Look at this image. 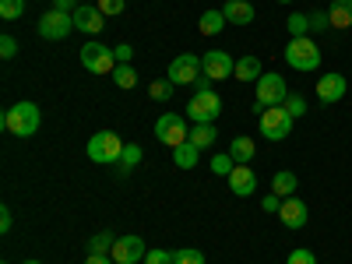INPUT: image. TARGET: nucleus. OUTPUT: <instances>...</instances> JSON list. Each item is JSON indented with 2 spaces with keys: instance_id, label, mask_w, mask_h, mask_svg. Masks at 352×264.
Masks as SVG:
<instances>
[{
  "instance_id": "f257e3e1",
  "label": "nucleus",
  "mask_w": 352,
  "mask_h": 264,
  "mask_svg": "<svg viewBox=\"0 0 352 264\" xmlns=\"http://www.w3.org/2000/svg\"><path fill=\"white\" fill-rule=\"evenodd\" d=\"M0 124H4V131H8V134H14V138H32V134L39 131V124H43V113H39V106H36V102L21 99V102H14V106H8V109H4Z\"/></svg>"
},
{
  "instance_id": "f03ea898",
  "label": "nucleus",
  "mask_w": 352,
  "mask_h": 264,
  "mask_svg": "<svg viewBox=\"0 0 352 264\" xmlns=\"http://www.w3.org/2000/svg\"><path fill=\"white\" fill-rule=\"evenodd\" d=\"M289 96H292V92H289V85H285V78H282L278 71L261 74L257 85H254V106H250V109L261 116L264 109H272V106H285Z\"/></svg>"
},
{
  "instance_id": "7ed1b4c3",
  "label": "nucleus",
  "mask_w": 352,
  "mask_h": 264,
  "mask_svg": "<svg viewBox=\"0 0 352 264\" xmlns=\"http://www.w3.org/2000/svg\"><path fill=\"white\" fill-rule=\"evenodd\" d=\"M285 64H289L292 71H300V74L317 71V67H320V46H317L310 36L289 39V46H285Z\"/></svg>"
},
{
  "instance_id": "20e7f679",
  "label": "nucleus",
  "mask_w": 352,
  "mask_h": 264,
  "mask_svg": "<svg viewBox=\"0 0 352 264\" xmlns=\"http://www.w3.org/2000/svg\"><path fill=\"white\" fill-rule=\"evenodd\" d=\"M85 152L99 166H113V162H120V155H124V141H120V134H113V131H99V134L88 138Z\"/></svg>"
},
{
  "instance_id": "39448f33",
  "label": "nucleus",
  "mask_w": 352,
  "mask_h": 264,
  "mask_svg": "<svg viewBox=\"0 0 352 264\" xmlns=\"http://www.w3.org/2000/svg\"><path fill=\"white\" fill-rule=\"evenodd\" d=\"M81 67L85 71H92V74H113L116 71V56H113V50H106L102 43H85L81 46Z\"/></svg>"
},
{
  "instance_id": "423d86ee",
  "label": "nucleus",
  "mask_w": 352,
  "mask_h": 264,
  "mask_svg": "<svg viewBox=\"0 0 352 264\" xmlns=\"http://www.w3.org/2000/svg\"><path fill=\"white\" fill-rule=\"evenodd\" d=\"M261 134L268 138V141H285L289 134H292V116H289V109L285 106H272V109H264L261 116Z\"/></svg>"
},
{
  "instance_id": "0eeeda50",
  "label": "nucleus",
  "mask_w": 352,
  "mask_h": 264,
  "mask_svg": "<svg viewBox=\"0 0 352 264\" xmlns=\"http://www.w3.org/2000/svg\"><path fill=\"white\" fill-rule=\"evenodd\" d=\"M219 113H222V96H219V92H197V96L187 102L190 124H215Z\"/></svg>"
},
{
  "instance_id": "6e6552de",
  "label": "nucleus",
  "mask_w": 352,
  "mask_h": 264,
  "mask_svg": "<svg viewBox=\"0 0 352 264\" xmlns=\"http://www.w3.org/2000/svg\"><path fill=\"white\" fill-rule=\"evenodd\" d=\"M155 138H159L162 144H169V148L184 144V141L190 138V131H187V116H180V113H162L159 120H155Z\"/></svg>"
},
{
  "instance_id": "1a4fd4ad",
  "label": "nucleus",
  "mask_w": 352,
  "mask_h": 264,
  "mask_svg": "<svg viewBox=\"0 0 352 264\" xmlns=\"http://www.w3.org/2000/svg\"><path fill=\"white\" fill-rule=\"evenodd\" d=\"M71 32H74V14H67V11L50 8V11L39 18V36H43V39L60 43V39H67Z\"/></svg>"
},
{
  "instance_id": "9d476101",
  "label": "nucleus",
  "mask_w": 352,
  "mask_h": 264,
  "mask_svg": "<svg viewBox=\"0 0 352 264\" xmlns=\"http://www.w3.org/2000/svg\"><path fill=\"white\" fill-rule=\"evenodd\" d=\"M201 74H204V71H201V56H194V53L173 56V60H169V71H166V78H169L173 85H194Z\"/></svg>"
},
{
  "instance_id": "9b49d317",
  "label": "nucleus",
  "mask_w": 352,
  "mask_h": 264,
  "mask_svg": "<svg viewBox=\"0 0 352 264\" xmlns=\"http://www.w3.org/2000/svg\"><path fill=\"white\" fill-rule=\"evenodd\" d=\"M201 71L212 81H226V78H232V71H236V60H232L226 50H208L201 56Z\"/></svg>"
},
{
  "instance_id": "f8f14e48",
  "label": "nucleus",
  "mask_w": 352,
  "mask_h": 264,
  "mask_svg": "<svg viewBox=\"0 0 352 264\" xmlns=\"http://www.w3.org/2000/svg\"><path fill=\"white\" fill-rule=\"evenodd\" d=\"M109 257L116 261V264H138V261H144L148 257V247H144V240L141 236H120L113 243V250H109Z\"/></svg>"
},
{
  "instance_id": "ddd939ff",
  "label": "nucleus",
  "mask_w": 352,
  "mask_h": 264,
  "mask_svg": "<svg viewBox=\"0 0 352 264\" xmlns=\"http://www.w3.org/2000/svg\"><path fill=\"white\" fill-rule=\"evenodd\" d=\"M345 92H349V85H345V78L338 71H328V74L317 78V99L324 106H335L338 99H345Z\"/></svg>"
},
{
  "instance_id": "4468645a",
  "label": "nucleus",
  "mask_w": 352,
  "mask_h": 264,
  "mask_svg": "<svg viewBox=\"0 0 352 264\" xmlns=\"http://www.w3.org/2000/svg\"><path fill=\"white\" fill-rule=\"evenodd\" d=\"M278 219H282V226H285V229H303V226H307V219H310V212H307V204H303L296 194H292V197H285V201H282Z\"/></svg>"
},
{
  "instance_id": "2eb2a0df",
  "label": "nucleus",
  "mask_w": 352,
  "mask_h": 264,
  "mask_svg": "<svg viewBox=\"0 0 352 264\" xmlns=\"http://www.w3.org/2000/svg\"><path fill=\"white\" fill-rule=\"evenodd\" d=\"M102 25H106V14L99 8H92V4H81L74 11V28H78V32H85V36H99Z\"/></svg>"
},
{
  "instance_id": "dca6fc26",
  "label": "nucleus",
  "mask_w": 352,
  "mask_h": 264,
  "mask_svg": "<svg viewBox=\"0 0 352 264\" xmlns=\"http://www.w3.org/2000/svg\"><path fill=\"white\" fill-rule=\"evenodd\" d=\"M226 180H229V190L236 194V197H250L257 190V173L250 166H236V169L226 176Z\"/></svg>"
},
{
  "instance_id": "f3484780",
  "label": "nucleus",
  "mask_w": 352,
  "mask_h": 264,
  "mask_svg": "<svg viewBox=\"0 0 352 264\" xmlns=\"http://www.w3.org/2000/svg\"><path fill=\"white\" fill-rule=\"evenodd\" d=\"M222 14H226L229 25H250L254 21V4L250 0H226Z\"/></svg>"
},
{
  "instance_id": "a211bd4d",
  "label": "nucleus",
  "mask_w": 352,
  "mask_h": 264,
  "mask_svg": "<svg viewBox=\"0 0 352 264\" xmlns=\"http://www.w3.org/2000/svg\"><path fill=\"white\" fill-rule=\"evenodd\" d=\"M229 155L236 159L240 166H247V162L257 155V144H254V138H247V134H236V138L229 141Z\"/></svg>"
},
{
  "instance_id": "6ab92c4d",
  "label": "nucleus",
  "mask_w": 352,
  "mask_h": 264,
  "mask_svg": "<svg viewBox=\"0 0 352 264\" xmlns=\"http://www.w3.org/2000/svg\"><path fill=\"white\" fill-rule=\"evenodd\" d=\"M296 187H300V180H296V173H292V169H278L272 176V194H278L282 201L296 194Z\"/></svg>"
},
{
  "instance_id": "aec40b11",
  "label": "nucleus",
  "mask_w": 352,
  "mask_h": 264,
  "mask_svg": "<svg viewBox=\"0 0 352 264\" xmlns=\"http://www.w3.org/2000/svg\"><path fill=\"white\" fill-rule=\"evenodd\" d=\"M197 159H201V148H197V144L187 138L184 144H176V148H173V162L176 166H180V169H194L197 166Z\"/></svg>"
},
{
  "instance_id": "412c9836",
  "label": "nucleus",
  "mask_w": 352,
  "mask_h": 264,
  "mask_svg": "<svg viewBox=\"0 0 352 264\" xmlns=\"http://www.w3.org/2000/svg\"><path fill=\"white\" fill-rule=\"evenodd\" d=\"M261 74H264V67H261L257 56H240V60H236V71H232V78H236V81H250V85H257Z\"/></svg>"
},
{
  "instance_id": "4be33fe9",
  "label": "nucleus",
  "mask_w": 352,
  "mask_h": 264,
  "mask_svg": "<svg viewBox=\"0 0 352 264\" xmlns=\"http://www.w3.org/2000/svg\"><path fill=\"white\" fill-rule=\"evenodd\" d=\"M328 18H331V28H352V0H331Z\"/></svg>"
},
{
  "instance_id": "5701e85b",
  "label": "nucleus",
  "mask_w": 352,
  "mask_h": 264,
  "mask_svg": "<svg viewBox=\"0 0 352 264\" xmlns=\"http://www.w3.org/2000/svg\"><path fill=\"white\" fill-rule=\"evenodd\" d=\"M226 25H229V21H226V14H222V11H204V14L197 18V28H201V36H219Z\"/></svg>"
},
{
  "instance_id": "b1692460",
  "label": "nucleus",
  "mask_w": 352,
  "mask_h": 264,
  "mask_svg": "<svg viewBox=\"0 0 352 264\" xmlns=\"http://www.w3.org/2000/svg\"><path fill=\"white\" fill-rule=\"evenodd\" d=\"M215 138H219L215 124H194V127H190V141L197 144V148H208V144H215Z\"/></svg>"
},
{
  "instance_id": "393cba45",
  "label": "nucleus",
  "mask_w": 352,
  "mask_h": 264,
  "mask_svg": "<svg viewBox=\"0 0 352 264\" xmlns=\"http://www.w3.org/2000/svg\"><path fill=\"white\" fill-rule=\"evenodd\" d=\"M285 28H289V36L292 39H303V36H310V14H289L285 18Z\"/></svg>"
},
{
  "instance_id": "a878e982",
  "label": "nucleus",
  "mask_w": 352,
  "mask_h": 264,
  "mask_svg": "<svg viewBox=\"0 0 352 264\" xmlns=\"http://www.w3.org/2000/svg\"><path fill=\"white\" fill-rule=\"evenodd\" d=\"M113 81H116V88H134L138 85V71L131 67V64H116V71H113Z\"/></svg>"
},
{
  "instance_id": "bb28decb",
  "label": "nucleus",
  "mask_w": 352,
  "mask_h": 264,
  "mask_svg": "<svg viewBox=\"0 0 352 264\" xmlns=\"http://www.w3.org/2000/svg\"><path fill=\"white\" fill-rule=\"evenodd\" d=\"M113 243H116V236H113L109 229H106V232H96V236L88 240V254H109Z\"/></svg>"
},
{
  "instance_id": "cd10ccee",
  "label": "nucleus",
  "mask_w": 352,
  "mask_h": 264,
  "mask_svg": "<svg viewBox=\"0 0 352 264\" xmlns=\"http://www.w3.org/2000/svg\"><path fill=\"white\" fill-rule=\"evenodd\" d=\"M236 166H240V162H236V159H232L229 152H219V155H215V159L208 162V169H212L215 176H229V173H232V169H236Z\"/></svg>"
},
{
  "instance_id": "c85d7f7f",
  "label": "nucleus",
  "mask_w": 352,
  "mask_h": 264,
  "mask_svg": "<svg viewBox=\"0 0 352 264\" xmlns=\"http://www.w3.org/2000/svg\"><path fill=\"white\" fill-rule=\"evenodd\" d=\"M173 88H176V85H173L169 78H159V81H152L148 96H152L155 102H169V99H173Z\"/></svg>"
},
{
  "instance_id": "c756f323",
  "label": "nucleus",
  "mask_w": 352,
  "mask_h": 264,
  "mask_svg": "<svg viewBox=\"0 0 352 264\" xmlns=\"http://www.w3.org/2000/svg\"><path fill=\"white\" fill-rule=\"evenodd\" d=\"M25 14V0H0V18L4 21H18Z\"/></svg>"
},
{
  "instance_id": "7c9ffc66",
  "label": "nucleus",
  "mask_w": 352,
  "mask_h": 264,
  "mask_svg": "<svg viewBox=\"0 0 352 264\" xmlns=\"http://www.w3.org/2000/svg\"><path fill=\"white\" fill-rule=\"evenodd\" d=\"M141 155H144V152H141V144H124V155H120V169H124V173H131V169H134V166L141 162Z\"/></svg>"
},
{
  "instance_id": "2f4dec72",
  "label": "nucleus",
  "mask_w": 352,
  "mask_h": 264,
  "mask_svg": "<svg viewBox=\"0 0 352 264\" xmlns=\"http://www.w3.org/2000/svg\"><path fill=\"white\" fill-rule=\"evenodd\" d=\"M173 261L176 264H204V254L194 247H180V250H173Z\"/></svg>"
},
{
  "instance_id": "473e14b6",
  "label": "nucleus",
  "mask_w": 352,
  "mask_h": 264,
  "mask_svg": "<svg viewBox=\"0 0 352 264\" xmlns=\"http://www.w3.org/2000/svg\"><path fill=\"white\" fill-rule=\"evenodd\" d=\"M285 109H289L292 120H300V116L307 113V99H303V96H289V99H285Z\"/></svg>"
},
{
  "instance_id": "72a5a7b5",
  "label": "nucleus",
  "mask_w": 352,
  "mask_h": 264,
  "mask_svg": "<svg viewBox=\"0 0 352 264\" xmlns=\"http://www.w3.org/2000/svg\"><path fill=\"white\" fill-rule=\"evenodd\" d=\"M144 264H176V261H173V250L152 247V250H148V257H144Z\"/></svg>"
},
{
  "instance_id": "f704fd0d",
  "label": "nucleus",
  "mask_w": 352,
  "mask_h": 264,
  "mask_svg": "<svg viewBox=\"0 0 352 264\" xmlns=\"http://www.w3.org/2000/svg\"><path fill=\"white\" fill-rule=\"evenodd\" d=\"M328 28H331L328 11H314V14H310V32H328Z\"/></svg>"
},
{
  "instance_id": "c9c22d12",
  "label": "nucleus",
  "mask_w": 352,
  "mask_h": 264,
  "mask_svg": "<svg viewBox=\"0 0 352 264\" xmlns=\"http://www.w3.org/2000/svg\"><path fill=\"white\" fill-rule=\"evenodd\" d=\"M285 264H317V257H314L307 247H296V250L285 257Z\"/></svg>"
},
{
  "instance_id": "e433bc0d",
  "label": "nucleus",
  "mask_w": 352,
  "mask_h": 264,
  "mask_svg": "<svg viewBox=\"0 0 352 264\" xmlns=\"http://www.w3.org/2000/svg\"><path fill=\"white\" fill-rule=\"evenodd\" d=\"M102 14H124L127 11V0H99V4H96Z\"/></svg>"
},
{
  "instance_id": "4c0bfd02",
  "label": "nucleus",
  "mask_w": 352,
  "mask_h": 264,
  "mask_svg": "<svg viewBox=\"0 0 352 264\" xmlns=\"http://www.w3.org/2000/svg\"><path fill=\"white\" fill-rule=\"evenodd\" d=\"M14 53H18V43H14V36H0V56H4V60H11Z\"/></svg>"
},
{
  "instance_id": "58836bf2",
  "label": "nucleus",
  "mask_w": 352,
  "mask_h": 264,
  "mask_svg": "<svg viewBox=\"0 0 352 264\" xmlns=\"http://www.w3.org/2000/svg\"><path fill=\"white\" fill-rule=\"evenodd\" d=\"M113 56H116V64H131V56H134V46H127V43L113 46Z\"/></svg>"
},
{
  "instance_id": "ea45409f",
  "label": "nucleus",
  "mask_w": 352,
  "mask_h": 264,
  "mask_svg": "<svg viewBox=\"0 0 352 264\" xmlns=\"http://www.w3.org/2000/svg\"><path fill=\"white\" fill-rule=\"evenodd\" d=\"M212 85H215V81H212L208 74H201V78L194 81V96H197V92H215V88H212Z\"/></svg>"
},
{
  "instance_id": "a19ab883",
  "label": "nucleus",
  "mask_w": 352,
  "mask_h": 264,
  "mask_svg": "<svg viewBox=\"0 0 352 264\" xmlns=\"http://www.w3.org/2000/svg\"><path fill=\"white\" fill-rule=\"evenodd\" d=\"M261 208H264V212H278V208H282V197H278V194H268V197L261 201Z\"/></svg>"
},
{
  "instance_id": "79ce46f5",
  "label": "nucleus",
  "mask_w": 352,
  "mask_h": 264,
  "mask_svg": "<svg viewBox=\"0 0 352 264\" xmlns=\"http://www.w3.org/2000/svg\"><path fill=\"white\" fill-rule=\"evenodd\" d=\"M11 226H14V219H11V208L4 204V208H0V232H11Z\"/></svg>"
},
{
  "instance_id": "37998d69",
  "label": "nucleus",
  "mask_w": 352,
  "mask_h": 264,
  "mask_svg": "<svg viewBox=\"0 0 352 264\" xmlns=\"http://www.w3.org/2000/svg\"><path fill=\"white\" fill-rule=\"evenodd\" d=\"M53 8H56V11H67V14H74L81 4H78V0H53Z\"/></svg>"
},
{
  "instance_id": "c03bdc74",
  "label": "nucleus",
  "mask_w": 352,
  "mask_h": 264,
  "mask_svg": "<svg viewBox=\"0 0 352 264\" xmlns=\"http://www.w3.org/2000/svg\"><path fill=\"white\" fill-rule=\"evenodd\" d=\"M85 264H116V261H113L109 254H88V257H85Z\"/></svg>"
},
{
  "instance_id": "a18cd8bd",
  "label": "nucleus",
  "mask_w": 352,
  "mask_h": 264,
  "mask_svg": "<svg viewBox=\"0 0 352 264\" xmlns=\"http://www.w3.org/2000/svg\"><path fill=\"white\" fill-rule=\"evenodd\" d=\"M278 4H292V0H278Z\"/></svg>"
},
{
  "instance_id": "49530a36",
  "label": "nucleus",
  "mask_w": 352,
  "mask_h": 264,
  "mask_svg": "<svg viewBox=\"0 0 352 264\" xmlns=\"http://www.w3.org/2000/svg\"><path fill=\"white\" fill-rule=\"evenodd\" d=\"M25 264H39V261H25Z\"/></svg>"
}]
</instances>
